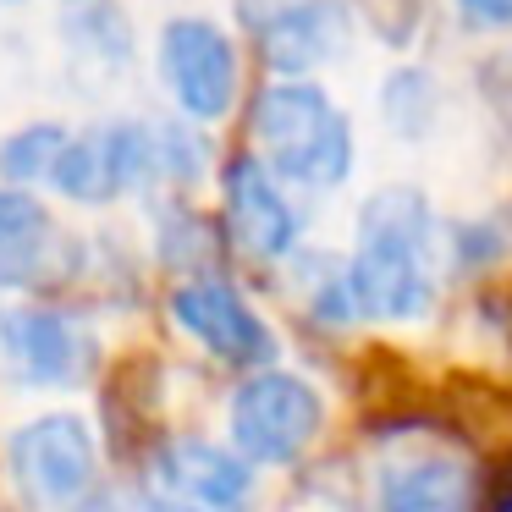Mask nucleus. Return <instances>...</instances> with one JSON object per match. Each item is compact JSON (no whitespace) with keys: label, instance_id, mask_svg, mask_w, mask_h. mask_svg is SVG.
I'll list each match as a JSON object with an SVG mask.
<instances>
[{"label":"nucleus","instance_id":"f257e3e1","mask_svg":"<svg viewBox=\"0 0 512 512\" xmlns=\"http://www.w3.org/2000/svg\"><path fill=\"white\" fill-rule=\"evenodd\" d=\"M353 314L386 325L424 320L435 303V210L419 188L391 182L358 210V237L347 259Z\"/></svg>","mask_w":512,"mask_h":512},{"label":"nucleus","instance_id":"f03ea898","mask_svg":"<svg viewBox=\"0 0 512 512\" xmlns=\"http://www.w3.org/2000/svg\"><path fill=\"white\" fill-rule=\"evenodd\" d=\"M248 133H254V155L287 188L325 193L342 188L353 171V122L309 78H276L270 89H259Z\"/></svg>","mask_w":512,"mask_h":512},{"label":"nucleus","instance_id":"7ed1b4c3","mask_svg":"<svg viewBox=\"0 0 512 512\" xmlns=\"http://www.w3.org/2000/svg\"><path fill=\"white\" fill-rule=\"evenodd\" d=\"M6 474L34 512H78L100 485V441L78 413H39L6 441Z\"/></svg>","mask_w":512,"mask_h":512},{"label":"nucleus","instance_id":"20e7f679","mask_svg":"<svg viewBox=\"0 0 512 512\" xmlns=\"http://www.w3.org/2000/svg\"><path fill=\"white\" fill-rule=\"evenodd\" d=\"M155 72L166 83L171 105L182 122H221L237 105V83H243V61L221 23L210 17H171L155 39Z\"/></svg>","mask_w":512,"mask_h":512},{"label":"nucleus","instance_id":"39448f33","mask_svg":"<svg viewBox=\"0 0 512 512\" xmlns=\"http://www.w3.org/2000/svg\"><path fill=\"white\" fill-rule=\"evenodd\" d=\"M149 182H166L160 122H100L72 133L50 188L67 193L72 204H111Z\"/></svg>","mask_w":512,"mask_h":512},{"label":"nucleus","instance_id":"423d86ee","mask_svg":"<svg viewBox=\"0 0 512 512\" xmlns=\"http://www.w3.org/2000/svg\"><path fill=\"white\" fill-rule=\"evenodd\" d=\"M320 391L303 375H287V369H259L243 386L232 391V408H226V424H232V446L248 457V463H298L309 452V441L320 435Z\"/></svg>","mask_w":512,"mask_h":512},{"label":"nucleus","instance_id":"0eeeda50","mask_svg":"<svg viewBox=\"0 0 512 512\" xmlns=\"http://www.w3.org/2000/svg\"><path fill=\"white\" fill-rule=\"evenodd\" d=\"M468 452L435 435H397L375 463V512H474Z\"/></svg>","mask_w":512,"mask_h":512},{"label":"nucleus","instance_id":"6e6552de","mask_svg":"<svg viewBox=\"0 0 512 512\" xmlns=\"http://www.w3.org/2000/svg\"><path fill=\"white\" fill-rule=\"evenodd\" d=\"M0 358L28 386H78L94 369V336L72 314L23 303L0 314Z\"/></svg>","mask_w":512,"mask_h":512},{"label":"nucleus","instance_id":"1a4fd4ad","mask_svg":"<svg viewBox=\"0 0 512 512\" xmlns=\"http://www.w3.org/2000/svg\"><path fill=\"white\" fill-rule=\"evenodd\" d=\"M221 199H226V232L259 265H281L298 248V204L287 182L265 166L259 155H237L221 171Z\"/></svg>","mask_w":512,"mask_h":512},{"label":"nucleus","instance_id":"9d476101","mask_svg":"<svg viewBox=\"0 0 512 512\" xmlns=\"http://www.w3.org/2000/svg\"><path fill=\"white\" fill-rule=\"evenodd\" d=\"M171 320H177L182 336L215 353L221 364H265L270 358V325L248 309V298L237 287L215 276H188L177 292H171Z\"/></svg>","mask_w":512,"mask_h":512},{"label":"nucleus","instance_id":"9b49d317","mask_svg":"<svg viewBox=\"0 0 512 512\" xmlns=\"http://www.w3.org/2000/svg\"><path fill=\"white\" fill-rule=\"evenodd\" d=\"M353 50V12L347 0H281L259 17V56L276 78H309Z\"/></svg>","mask_w":512,"mask_h":512},{"label":"nucleus","instance_id":"f8f14e48","mask_svg":"<svg viewBox=\"0 0 512 512\" xmlns=\"http://www.w3.org/2000/svg\"><path fill=\"white\" fill-rule=\"evenodd\" d=\"M155 490L171 501V512H248L254 474H248L243 452H226L215 441L182 435V441L160 446Z\"/></svg>","mask_w":512,"mask_h":512},{"label":"nucleus","instance_id":"ddd939ff","mask_svg":"<svg viewBox=\"0 0 512 512\" xmlns=\"http://www.w3.org/2000/svg\"><path fill=\"white\" fill-rule=\"evenodd\" d=\"M56 28H61V45H67L72 67L122 72L138 56L133 17L122 12V0H56Z\"/></svg>","mask_w":512,"mask_h":512},{"label":"nucleus","instance_id":"4468645a","mask_svg":"<svg viewBox=\"0 0 512 512\" xmlns=\"http://www.w3.org/2000/svg\"><path fill=\"white\" fill-rule=\"evenodd\" d=\"M56 259V221L28 188L0 182V287H28Z\"/></svg>","mask_w":512,"mask_h":512},{"label":"nucleus","instance_id":"2eb2a0df","mask_svg":"<svg viewBox=\"0 0 512 512\" xmlns=\"http://www.w3.org/2000/svg\"><path fill=\"white\" fill-rule=\"evenodd\" d=\"M72 144V127L61 122H28L0 138V182L6 188H50L56 166Z\"/></svg>","mask_w":512,"mask_h":512},{"label":"nucleus","instance_id":"dca6fc26","mask_svg":"<svg viewBox=\"0 0 512 512\" xmlns=\"http://www.w3.org/2000/svg\"><path fill=\"white\" fill-rule=\"evenodd\" d=\"M435 111H441V94H435V78L419 67H402L386 78V116L391 127H397L402 138H424L435 122Z\"/></svg>","mask_w":512,"mask_h":512},{"label":"nucleus","instance_id":"f3484780","mask_svg":"<svg viewBox=\"0 0 512 512\" xmlns=\"http://www.w3.org/2000/svg\"><path fill=\"white\" fill-rule=\"evenodd\" d=\"M452 12L479 34H512V0H452Z\"/></svg>","mask_w":512,"mask_h":512},{"label":"nucleus","instance_id":"a211bd4d","mask_svg":"<svg viewBox=\"0 0 512 512\" xmlns=\"http://www.w3.org/2000/svg\"><path fill=\"white\" fill-rule=\"evenodd\" d=\"M100 512H171V501L160 490H144V485H116L100 496Z\"/></svg>","mask_w":512,"mask_h":512}]
</instances>
